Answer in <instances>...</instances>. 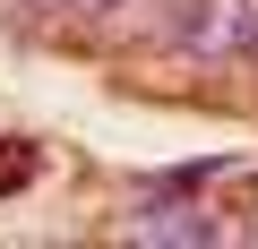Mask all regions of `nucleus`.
I'll return each mask as SVG.
<instances>
[{
    "label": "nucleus",
    "instance_id": "1",
    "mask_svg": "<svg viewBox=\"0 0 258 249\" xmlns=\"http://www.w3.org/2000/svg\"><path fill=\"white\" fill-rule=\"evenodd\" d=\"M172 43L189 60H258V0H189L172 18Z\"/></svg>",
    "mask_w": 258,
    "mask_h": 249
},
{
    "label": "nucleus",
    "instance_id": "2",
    "mask_svg": "<svg viewBox=\"0 0 258 249\" xmlns=\"http://www.w3.org/2000/svg\"><path fill=\"white\" fill-rule=\"evenodd\" d=\"M120 240H172V249H207V240H224V223L207 215V206H172V198H138L120 215Z\"/></svg>",
    "mask_w": 258,
    "mask_h": 249
},
{
    "label": "nucleus",
    "instance_id": "3",
    "mask_svg": "<svg viewBox=\"0 0 258 249\" xmlns=\"http://www.w3.org/2000/svg\"><path fill=\"white\" fill-rule=\"evenodd\" d=\"M43 9H69V18H112V9H129V0H43Z\"/></svg>",
    "mask_w": 258,
    "mask_h": 249
}]
</instances>
